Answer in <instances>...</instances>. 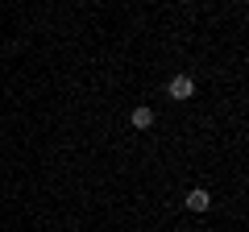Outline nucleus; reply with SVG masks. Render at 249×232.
Masks as SVG:
<instances>
[{
    "label": "nucleus",
    "instance_id": "obj_3",
    "mask_svg": "<svg viewBox=\"0 0 249 232\" xmlns=\"http://www.w3.org/2000/svg\"><path fill=\"white\" fill-rule=\"evenodd\" d=\"M154 125V112H150V108H137V112H133V129H150Z\"/></svg>",
    "mask_w": 249,
    "mask_h": 232
},
{
    "label": "nucleus",
    "instance_id": "obj_1",
    "mask_svg": "<svg viewBox=\"0 0 249 232\" xmlns=\"http://www.w3.org/2000/svg\"><path fill=\"white\" fill-rule=\"evenodd\" d=\"M170 96H175V99H191V96H196L191 75H175V79H170Z\"/></svg>",
    "mask_w": 249,
    "mask_h": 232
},
{
    "label": "nucleus",
    "instance_id": "obj_2",
    "mask_svg": "<svg viewBox=\"0 0 249 232\" xmlns=\"http://www.w3.org/2000/svg\"><path fill=\"white\" fill-rule=\"evenodd\" d=\"M208 203H212V195H208V191H199V187L191 191V195H187V207H191V212H204Z\"/></svg>",
    "mask_w": 249,
    "mask_h": 232
}]
</instances>
